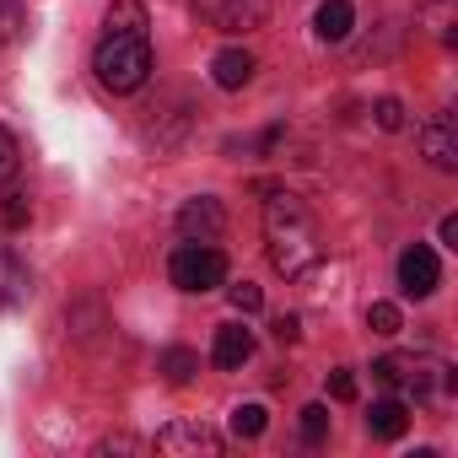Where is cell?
Returning a JSON list of instances; mask_svg holds the SVG:
<instances>
[{
    "instance_id": "cell-1",
    "label": "cell",
    "mask_w": 458,
    "mask_h": 458,
    "mask_svg": "<svg viewBox=\"0 0 458 458\" xmlns=\"http://www.w3.org/2000/svg\"><path fill=\"white\" fill-rule=\"evenodd\" d=\"M265 249H270V265H276L286 281H308V276H318V265H324V233H318V221H313V210H308L297 194H286V189H276V194L265 199Z\"/></svg>"
},
{
    "instance_id": "cell-2",
    "label": "cell",
    "mask_w": 458,
    "mask_h": 458,
    "mask_svg": "<svg viewBox=\"0 0 458 458\" xmlns=\"http://www.w3.org/2000/svg\"><path fill=\"white\" fill-rule=\"evenodd\" d=\"M92 71L108 92H140L151 76V44L146 33H108L92 55Z\"/></svg>"
},
{
    "instance_id": "cell-3",
    "label": "cell",
    "mask_w": 458,
    "mask_h": 458,
    "mask_svg": "<svg viewBox=\"0 0 458 458\" xmlns=\"http://www.w3.org/2000/svg\"><path fill=\"white\" fill-rule=\"evenodd\" d=\"M372 377H377L383 388H404V394H415V399H426L431 388H453V383H458L453 367H442V361H431V356H377V361H372Z\"/></svg>"
},
{
    "instance_id": "cell-4",
    "label": "cell",
    "mask_w": 458,
    "mask_h": 458,
    "mask_svg": "<svg viewBox=\"0 0 458 458\" xmlns=\"http://www.w3.org/2000/svg\"><path fill=\"white\" fill-rule=\"evenodd\" d=\"M167 276H173L178 292H199L205 297V292L226 286V254L216 243H183V249H173Z\"/></svg>"
},
{
    "instance_id": "cell-5",
    "label": "cell",
    "mask_w": 458,
    "mask_h": 458,
    "mask_svg": "<svg viewBox=\"0 0 458 458\" xmlns=\"http://www.w3.org/2000/svg\"><path fill=\"white\" fill-rule=\"evenodd\" d=\"M216 33H254L270 17V0H194Z\"/></svg>"
},
{
    "instance_id": "cell-6",
    "label": "cell",
    "mask_w": 458,
    "mask_h": 458,
    "mask_svg": "<svg viewBox=\"0 0 458 458\" xmlns=\"http://www.w3.org/2000/svg\"><path fill=\"white\" fill-rule=\"evenodd\" d=\"M178 233H183V243H216V238L226 233V210H221V199H216V194L183 199V210H178Z\"/></svg>"
},
{
    "instance_id": "cell-7",
    "label": "cell",
    "mask_w": 458,
    "mask_h": 458,
    "mask_svg": "<svg viewBox=\"0 0 458 458\" xmlns=\"http://www.w3.org/2000/svg\"><path fill=\"white\" fill-rule=\"evenodd\" d=\"M437 281H442V265H437V254L426 249V243H415V249H404L399 254V286H404V297H431L437 292Z\"/></svg>"
},
{
    "instance_id": "cell-8",
    "label": "cell",
    "mask_w": 458,
    "mask_h": 458,
    "mask_svg": "<svg viewBox=\"0 0 458 458\" xmlns=\"http://www.w3.org/2000/svg\"><path fill=\"white\" fill-rule=\"evenodd\" d=\"M420 157L437 173H458V130H453V114H437L431 124H420Z\"/></svg>"
},
{
    "instance_id": "cell-9",
    "label": "cell",
    "mask_w": 458,
    "mask_h": 458,
    "mask_svg": "<svg viewBox=\"0 0 458 458\" xmlns=\"http://www.w3.org/2000/svg\"><path fill=\"white\" fill-rule=\"evenodd\" d=\"M157 447L162 453H205V458H216L221 453V437L210 426H199V420H173V426L157 431Z\"/></svg>"
},
{
    "instance_id": "cell-10",
    "label": "cell",
    "mask_w": 458,
    "mask_h": 458,
    "mask_svg": "<svg viewBox=\"0 0 458 458\" xmlns=\"http://www.w3.org/2000/svg\"><path fill=\"white\" fill-rule=\"evenodd\" d=\"M254 356V335L243 329V324H221L216 329V345H210V361L221 367V372H238L243 361Z\"/></svg>"
},
{
    "instance_id": "cell-11",
    "label": "cell",
    "mask_w": 458,
    "mask_h": 458,
    "mask_svg": "<svg viewBox=\"0 0 458 458\" xmlns=\"http://www.w3.org/2000/svg\"><path fill=\"white\" fill-rule=\"evenodd\" d=\"M254 71H259V65H254L249 49H221V55L210 60V81H216L221 92H243V87L254 81Z\"/></svg>"
},
{
    "instance_id": "cell-12",
    "label": "cell",
    "mask_w": 458,
    "mask_h": 458,
    "mask_svg": "<svg viewBox=\"0 0 458 458\" xmlns=\"http://www.w3.org/2000/svg\"><path fill=\"white\" fill-rule=\"evenodd\" d=\"M28 297H33V276H28V265H22L12 249H0V313L22 308Z\"/></svg>"
},
{
    "instance_id": "cell-13",
    "label": "cell",
    "mask_w": 458,
    "mask_h": 458,
    "mask_svg": "<svg viewBox=\"0 0 458 458\" xmlns=\"http://www.w3.org/2000/svg\"><path fill=\"white\" fill-rule=\"evenodd\" d=\"M351 28H356V6H351V0H324L318 17H313V33H318L324 44H345Z\"/></svg>"
},
{
    "instance_id": "cell-14",
    "label": "cell",
    "mask_w": 458,
    "mask_h": 458,
    "mask_svg": "<svg viewBox=\"0 0 458 458\" xmlns=\"http://www.w3.org/2000/svg\"><path fill=\"white\" fill-rule=\"evenodd\" d=\"M404 426H410V410H404L399 399H377V404L367 410V431H372L377 442H399Z\"/></svg>"
},
{
    "instance_id": "cell-15",
    "label": "cell",
    "mask_w": 458,
    "mask_h": 458,
    "mask_svg": "<svg viewBox=\"0 0 458 458\" xmlns=\"http://www.w3.org/2000/svg\"><path fill=\"white\" fill-rule=\"evenodd\" d=\"M194 372H199V356H194V351H183V345H173V351L162 356V377H167L173 388H183V383H194Z\"/></svg>"
},
{
    "instance_id": "cell-16",
    "label": "cell",
    "mask_w": 458,
    "mask_h": 458,
    "mask_svg": "<svg viewBox=\"0 0 458 458\" xmlns=\"http://www.w3.org/2000/svg\"><path fill=\"white\" fill-rule=\"evenodd\" d=\"M415 12H420V22H426V28H431L442 44L453 38V17H458V12H453V0H420Z\"/></svg>"
},
{
    "instance_id": "cell-17",
    "label": "cell",
    "mask_w": 458,
    "mask_h": 458,
    "mask_svg": "<svg viewBox=\"0 0 458 458\" xmlns=\"http://www.w3.org/2000/svg\"><path fill=\"white\" fill-rule=\"evenodd\" d=\"M28 33V6L22 0H0V44H17Z\"/></svg>"
},
{
    "instance_id": "cell-18",
    "label": "cell",
    "mask_w": 458,
    "mask_h": 458,
    "mask_svg": "<svg viewBox=\"0 0 458 458\" xmlns=\"http://www.w3.org/2000/svg\"><path fill=\"white\" fill-rule=\"evenodd\" d=\"M265 426H270L265 404H238L233 410V437H265Z\"/></svg>"
},
{
    "instance_id": "cell-19",
    "label": "cell",
    "mask_w": 458,
    "mask_h": 458,
    "mask_svg": "<svg viewBox=\"0 0 458 458\" xmlns=\"http://www.w3.org/2000/svg\"><path fill=\"white\" fill-rule=\"evenodd\" d=\"M108 33H146V12H140V0H119V6L108 12Z\"/></svg>"
},
{
    "instance_id": "cell-20",
    "label": "cell",
    "mask_w": 458,
    "mask_h": 458,
    "mask_svg": "<svg viewBox=\"0 0 458 458\" xmlns=\"http://www.w3.org/2000/svg\"><path fill=\"white\" fill-rule=\"evenodd\" d=\"M399 324H404V318H399L394 302H372V308H367V329H372V335L388 340V335H399Z\"/></svg>"
},
{
    "instance_id": "cell-21",
    "label": "cell",
    "mask_w": 458,
    "mask_h": 458,
    "mask_svg": "<svg viewBox=\"0 0 458 458\" xmlns=\"http://www.w3.org/2000/svg\"><path fill=\"white\" fill-rule=\"evenodd\" d=\"M372 119H377V130L394 135V130H404V103H399V98H377V103H372Z\"/></svg>"
},
{
    "instance_id": "cell-22",
    "label": "cell",
    "mask_w": 458,
    "mask_h": 458,
    "mask_svg": "<svg viewBox=\"0 0 458 458\" xmlns=\"http://www.w3.org/2000/svg\"><path fill=\"white\" fill-rule=\"evenodd\" d=\"M329 437V404H308L302 410V442H324Z\"/></svg>"
},
{
    "instance_id": "cell-23",
    "label": "cell",
    "mask_w": 458,
    "mask_h": 458,
    "mask_svg": "<svg viewBox=\"0 0 458 458\" xmlns=\"http://www.w3.org/2000/svg\"><path fill=\"white\" fill-rule=\"evenodd\" d=\"M0 221H6L12 233H22V226L33 221V205H28V194H6V205H0Z\"/></svg>"
},
{
    "instance_id": "cell-24",
    "label": "cell",
    "mask_w": 458,
    "mask_h": 458,
    "mask_svg": "<svg viewBox=\"0 0 458 458\" xmlns=\"http://www.w3.org/2000/svg\"><path fill=\"white\" fill-rule=\"evenodd\" d=\"M226 297H233V308H238V313H259V308H265V292H259L254 281H238Z\"/></svg>"
},
{
    "instance_id": "cell-25",
    "label": "cell",
    "mask_w": 458,
    "mask_h": 458,
    "mask_svg": "<svg viewBox=\"0 0 458 458\" xmlns=\"http://www.w3.org/2000/svg\"><path fill=\"white\" fill-rule=\"evenodd\" d=\"M17 162H22V151H17V135H12V130H0V183H6V178H17Z\"/></svg>"
},
{
    "instance_id": "cell-26",
    "label": "cell",
    "mask_w": 458,
    "mask_h": 458,
    "mask_svg": "<svg viewBox=\"0 0 458 458\" xmlns=\"http://www.w3.org/2000/svg\"><path fill=\"white\" fill-rule=\"evenodd\" d=\"M329 399H340V404L356 399V372H351V367H335V372H329Z\"/></svg>"
},
{
    "instance_id": "cell-27",
    "label": "cell",
    "mask_w": 458,
    "mask_h": 458,
    "mask_svg": "<svg viewBox=\"0 0 458 458\" xmlns=\"http://www.w3.org/2000/svg\"><path fill=\"white\" fill-rule=\"evenodd\" d=\"M270 329H276V340H281V345H297V340H302V318H297V313H281Z\"/></svg>"
},
{
    "instance_id": "cell-28",
    "label": "cell",
    "mask_w": 458,
    "mask_h": 458,
    "mask_svg": "<svg viewBox=\"0 0 458 458\" xmlns=\"http://www.w3.org/2000/svg\"><path fill=\"white\" fill-rule=\"evenodd\" d=\"M437 238H442L447 249H458V216H442V226H437Z\"/></svg>"
}]
</instances>
